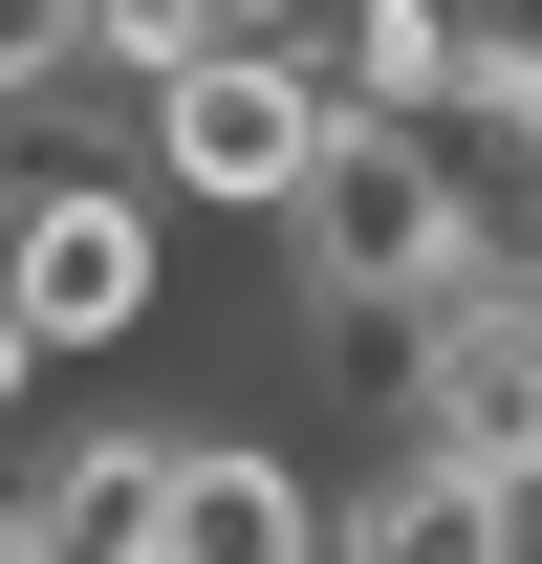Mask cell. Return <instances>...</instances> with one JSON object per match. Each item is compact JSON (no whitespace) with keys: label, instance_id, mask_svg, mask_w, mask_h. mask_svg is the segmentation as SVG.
Wrapping results in <instances>:
<instances>
[{"label":"cell","instance_id":"cell-8","mask_svg":"<svg viewBox=\"0 0 542 564\" xmlns=\"http://www.w3.org/2000/svg\"><path fill=\"white\" fill-rule=\"evenodd\" d=\"M87 44H109V66H196V44H239V0H87Z\"/></svg>","mask_w":542,"mask_h":564},{"label":"cell","instance_id":"cell-4","mask_svg":"<svg viewBox=\"0 0 542 564\" xmlns=\"http://www.w3.org/2000/svg\"><path fill=\"white\" fill-rule=\"evenodd\" d=\"M391 434L477 499H542V282H456L391 348Z\"/></svg>","mask_w":542,"mask_h":564},{"label":"cell","instance_id":"cell-9","mask_svg":"<svg viewBox=\"0 0 542 564\" xmlns=\"http://www.w3.org/2000/svg\"><path fill=\"white\" fill-rule=\"evenodd\" d=\"M87 66V0H0V109H22V87H66Z\"/></svg>","mask_w":542,"mask_h":564},{"label":"cell","instance_id":"cell-3","mask_svg":"<svg viewBox=\"0 0 542 564\" xmlns=\"http://www.w3.org/2000/svg\"><path fill=\"white\" fill-rule=\"evenodd\" d=\"M347 131V87H326V44H196V66H152V196L174 217H282L304 196V152Z\"/></svg>","mask_w":542,"mask_h":564},{"label":"cell","instance_id":"cell-7","mask_svg":"<svg viewBox=\"0 0 542 564\" xmlns=\"http://www.w3.org/2000/svg\"><path fill=\"white\" fill-rule=\"evenodd\" d=\"M499 543H521V499L434 478V456H391V478L347 499V564H499Z\"/></svg>","mask_w":542,"mask_h":564},{"label":"cell","instance_id":"cell-1","mask_svg":"<svg viewBox=\"0 0 542 564\" xmlns=\"http://www.w3.org/2000/svg\"><path fill=\"white\" fill-rule=\"evenodd\" d=\"M282 239V282L326 304V326H369V348H412L434 304L477 282V217H456V152L412 131V109H347L326 152H304V196L261 217Z\"/></svg>","mask_w":542,"mask_h":564},{"label":"cell","instance_id":"cell-5","mask_svg":"<svg viewBox=\"0 0 542 564\" xmlns=\"http://www.w3.org/2000/svg\"><path fill=\"white\" fill-rule=\"evenodd\" d=\"M347 499L282 456V434H174V499H152V564H326Z\"/></svg>","mask_w":542,"mask_h":564},{"label":"cell","instance_id":"cell-10","mask_svg":"<svg viewBox=\"0 0 542 564\" xmlns=\"http://www.w3.org/2000/svg\"><path fill=\"white\" fill-rule=\"evenodd\" d=\"M22 391H44V326H22V304H0V413H22Z\"/></svg>","mask_w":542,"mask_h":564},{"label":"cell","instance_id":"cell-11","mask_svg":"<svg viewBox=\"0 0 542 564\" xmlns=\"http://www.w3.org/2000/svg\"><path fill=\"white\" fill-rule=\"evenodd\" d=\"M0 543H22V499H0Z\"/></svg>","mask_w":542,"mask_h":564},{"label":"cell","instance_id":"cell-6","mask_svg":"<svg viewBox=\"0 0 542 564\" xmlns=\"http://www.w3.org/2000/svg\"><path fill=\"white\" fill-rule=\"evenodd\" d=\"M152 499H174V434H66L44 499H22V543L44 564H152Z\"/></svg>","mask_w":542,"mask_h":564},{"label":"cell","instance_id":"cell-12","mask_svg":"<svg viewBox=\"0 0 542 564\" xmlns=\"http://www.w3.org/2000/svg\"><path fill=\"white\" fill-rule=\"evenodd\" d=\"M499 564H542V543H499Z\"/></svg>","mask_w":542,"mask_h":564},{"label":"cell","instance_id":"cell-2","mask_svg":"<svg viewBox=\"0 0 542 564\" xmlns=\"http://www.w3.org/2000/svg\"><path fill=\"white\" fill-rule=\"evenodd\" d=\"M0 304L44 326V369L152 348V304H174V196H152V174H22V196H0Z\"/></svg>","mask_w":542,"mask_h":564}]
</instances>
